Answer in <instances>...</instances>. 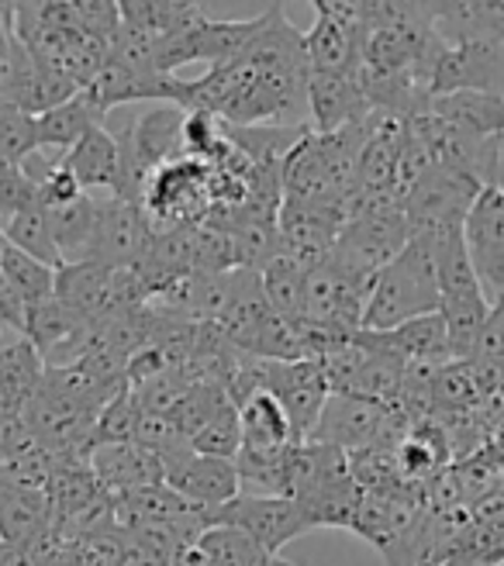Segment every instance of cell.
Instances as JSON below:
<instances>
[{
  "instance_id": "obj_1",
  "label": "cell",
  "mask_w": 504,
  "mask_h": 566,
  "mask_svg": "<svg viewBox=\"0 0 504 566\" xmlns=\"http://www.w3.org/2000/svg\"><path fill=\"white\" fill-rule=\"evenodd\" d=\"M307 73L304 32L291 24L284 4H270L260 39L235 63L183 80L177 107L204 111L225 125H307Z\"/></svg>"
},
{
  "instance_id": "obj_2",
  "label": "cell",
  "mask_w": 504,
  "mask_h": 566,
  "mask_svg": "<svg viewBox=\"0 0 504 566\" xmlns=\"http://www.w3.org/2000/svg\"><path fill=\"white\" fill-rule=\"evenodd\" d=\"M439 304L432 235H411L398 256L377 270L363 311V332H395L411 318L432 315Z\"/></svg>"
},
{
  "instance_id": "obj_3",
  "label": "cell",
  "mask_w": 504,
  "mask_h": 566,
  "mask_svg": "<svg viewBox=\"0 0 504 566\" xmlns=\"http://www.w3.org/2000/svg\"><path fill=\"white\" fill-rule=\"evenodd\" d=\"M214 208V166L180 156L159 166L143 190V211L153 232H183L208 221Z\"/></svg>"
},
{
  "instance_id": "obj_4",
  "label": "cell",
  "mask_w": 504,
  "mask_h": 566,
  "mask_svg": "<svg viewBox=\"0 0 504 566\" xmlns=\"http://www.w3.org/2000/svg\"><path fill=\"white\" fill-rule=\"evenodd\" d=\"M408 239H411V229H408L401 205H395L390 197L356 201L353 218L346 221V229L335 239L328 256L363 276H377V270H384L395 260L408 245Z\"/></svg>"
},
{
  "instance_id": "obj_5",
  "label": "cell",
  "mask_w": 504,
  "mask_h": 566,
  "mask_svg": "<svg viewBox=\"0 0 504 566\" xmlns=\"http://www.w3.org/2000/svg\"><path fill=\"white\" fill-rule=\"evenodd\" d=\"M401 415L387 405L367 401V398H353V394H332L318 429L307 442H322L356 457V452H370V449H398L401 446Z\"/></svg>"
},
{
  "instance_id": "obj_6",
  "label": "cell",
  "mask_w": 504,
  "mask_h": 566,
  "mask_svg": "<svg viewBox=\"0 0 504 566\" xmlns=\"http://www.w3.org/2000/svg\"><path fill=\"white\" fill-rule=\"evenodd\" d=\"M411 132L422 138L432 163L453 169L481 187H501V163H504V138H477L450 122L435 118L432 111L408 118Z\"/></svg>"
},
{
  "instance_id": "obj_7",
  "label": "cell",
  "mask_w": 504,
  "mask_h": 566,
  "mask_svg": "<svg viewBox=\"0 0 504 566\" xmlns=\"http://www.w3.org/2000/svg\"><path fill=\"white\" fill-rule=\"evenodd\" d=\"M367 49V18L363 4L349 0H315V24L304 35L307 66L318 73H359Z\"/></svg>"
},
{
  "instance_id": "obj_8",
  "label": "cell",
  "mask_w": 504,
  "mask_h": 566,
  "mask_svg": "<svg viewBox=\"0 0 504 566\" xmlns=\"http://www.w3.org/2000/svg\"><path fill=\"white\" fill-rule=\"evenodd\" d=\"M263 390L273 394L284 408L294 442H307L318 429V418L332 398V384L322 359L266 363L263 359Z\"/></svg>"
},
{
  "instance_id": "obj_9",
  "label": "cell",
  "mask_w": 504,
  "mask_h": 566,
  "mask_svg": "<svg viewBox=\"0 0 504 566\" xmlns=\"http://www.w3.org/2000/svg\"><path fill=\"white\" fill-rule=\"evenodd\" d=\"M211 525H232L245 532L266 556H280V549L287 543L315 528L312 515L294 497H252V494H239L225 507H218L211 515Z\"/></svg>"
},
{
  "instance_id": "obj_10",
  "label": "cell",
  "mask_w": 504,
  "mask_h": 566,
  "mask_svg": "<svg viewBox=\"0 0 504 566\" xmlns=\"http://www.w3.org/2000/svg\"><path fill=\"white\" fill-rule=\"evenodd\" d=\"M481 184L470 180L463 174H453V169L432 166L411 190V197L405 201V218L411 235H435V232H450V229H463V221L473 208V201L481 197Z\"/></svg>"
},
{
  "instance_id": "obj_11",
  "label": "cell",
  "mask_w": 504,
  "mask_h": 566,
  "mask_svg": "<svg viewBox=\"0 0 504 566\" xmlns=\"http://www.w3.org/2000/svg\"><path fill=\"white\" fill-rule=\"evenodd\" d=\"M153 242V224L143 205L125 197H97V224L87 249V260L104 270H135Z\"/></svg>"
},
{
  "instance_id": "obj_12",
  "label": "cell",
  "mask_w": 504,
  "mask_h": 566,
  "mask_svg": "<svg viewBox=\"0 0 504 566\" xmlns=\"http://www.w3.org/2000/svg\"><path fill=\"white\" fill-rule=\"evenodd\" d=\"M97 322L80 315V311L66 307L63 301H42L28 307V325L24 338L35 346L45 370H63V366H76L87 359L94 349Z\"/></svg>"
},
{
  "instance_id": "obj_13",
  "label": "cell",
  "mask_w": 504,
  "mask_h": 566,
  "mask_svg": "<svg viewBox=\"0 0 504 566\" xmlns=\"http://www.w3.org/2000/svg\"><path fill=\"white\" fill-rule=\"evenodd\" d=\"M463 239L470 249V263L477 273L487 301L504 297V187H484L481 197L473 201Z\"/></svg>"
},
{
  "instance_id": "obj_14",
  "label": "cell",
  "mask_w": 504,
  "mask_h": 566,
  "mask_svg": "<svg viewBox=\"0 0 504 566\" xmlns=\"http://www.w3.org/2000/svg\"><path fill=\"white\" fill-rule=\"evenodd\" d=\"M162 473L166 484H170L180 497H187L193 507L208 512V518L225 507L229 501H235L242 494L239 488V470L232 460H214V457H201V452L183 449L177 457L162 460Z\"/></svg>"
},
{
  "instance_id": "obj_15",
  "label": "cell",
  "mask_w": 504,
  "mask_h": 566,
  "mask_svg": "<svg viewBox=\"0 0 504 566\" xmlns=\"http://www.w3.org/2000/svg\"><path fill=\"white\" fill-rule=\"evenodd\" d=\"M501 52L504 45L494 42H442L429 73L432 101L460 91H497Z\"/></svg>"
},
{
  "instance_id": "obj_16",
  "label": "cell",
  "mask_w": 504,
  "mask_h": 566,
  "mask_svg": "<svg viewBox=\"0 0 504 566\" xmlns=\"http://www.w3.org/2000/svg\"><path fill=\"white\" fill-rule=\"evenodd\" d=\"M374 107L359 87V73H307V118H312V132L328 135L346 125H356Z\"/></svg>"
},
{
  "instance_id": "obj_17",
  "label": "cell",
  "mask_w": 504,
  "mask_h": 566,
  "mask_svg": "<svg viewBox=\"0 0 504 566\" xmlns=\"http://www.w3.org/2000/svg\"><path fill=\"white\" fill-rule=\"evenodd\" d=\"M405 135H408V118L387 115V111H374L367 146H363L359 166H356L359 201L390 197V184H395V169H398V159L405 149Z\"/></svg>"
},
{
  "instance_id": "obj_18",
  "label": "cell",
  "mask_w": 504,
  "mask_h": 566,
  "mask_svg": "<svg viewBox=\"0 0 504 566\" xmlns=\"http://www.w3.org/2000/svg\"><path fill=\"white\" fill-rule=\"evenodd\" d=\"M273 315V307L266 301L263 291V276L256 270H232L229 273V291H225V304H221L218 318L211 322L225 343L235 349H249L252 338L260 335V328L266 325V318Z\"/></svg>"
},
{
  "instance_id": "obj_19",
  "label": "cell",
  "mask_w": 504,
  "mask_h": 566,
  "mask_svg": "<svg viewBox=\"0 0 504 566\" xmlns=\"http://www.w3.org/2000/svg\"><path fill=\"white\" fill-rule=\"evenodd\" d=\"M91 470L97 476V484L104 488V494H111V497L132 494V491L149 488V484H166L159 457L149 449H143L138 442L91 449Z\"/></svg>"
},
{
  "instance_id": "obj_20",
  "label": "cell",
  "mask_w": 504,
  "mask_h": 566,
  "mask_svg": "<svg viewBox=\"0 0 504 566\" xmlns=\"http://www.w3.org/2000/svg\"><path fill=\"white\" fill-rule=\"evenodd\" d=\"M429 11L442 42L504 45V0H450V4H429Z\"/></svg>"
},
{
  "instance_id": "obj_21",
  "label": "cell",
  "mask_w": 504,
  "mask_h": 566,
  "mask_svg": "<svg viewBox=\"0 0 504 566\" xmlns=\"http://www.w3.org/2000/svg\"><path fill=\"white\" fill-rule=\"evenodd\" d=\"M45 377L35 346L24 335H0V418H21Z\"/></svg>"
},
{
  "instance_id": "obj_22",
  "label": "cell",
  "mask_w": 504,
  "mask_h": 566,
  "mask_svg": "<svg viewBox=\"0 0 504 566\" xmlns=\"http://www.w3.org/2000/svg\"><path fill=\"white\" fill-rule=\"evenodd\" d=\"M380 338V346L395 353L405 366H450L453 359V346H450V328H445V318L439 311L422 318H411L405 325H398L395 332H374Z\"/></svg>"
},
{
  "instance_id": "obj_23",
  "label": "cell",
  "mask_w": 504,
  "mask_h": 566,
  "mask_svg": "<svg viewBox=\"0 0 504 566\" xmlns=\"http://www.w3.org/2000/svg\"><path fill=\"white\" fill-rule=\"evenodd\" d=\"M60 163L76 177V184L83 190L107 187L115 193L122 184V146H118L115 132L107 128V122L83 135L70 153L60 156Z\"/></svg>"
},
{
  "instance_id": "obj_24",
  "label": "cell",
  "mask_w": 504,
  "mask_h": 566,
  "mask_svg": "<svg viewBox=\"0 0 504 566\" xmlns=\"http://www.w3.org/2000/svg\"><path fill=\"white\" fill-rule=\"evenodd\" d=\"M52 525H55V515H52L45 491L0 480V539L24 549Z\"/></svg>"
},
{
  "instance_id": "obj_25",
  "label": "cell",
  "mask_w": 504,
  "mask_h": 566,
  "mask_svg": "<svg viewBox=\"0 0 504 566\" xmlns=\"http://www.w3.org/2000/svg\"><path fill=\"white\" fill-rule=\"evenodd\" d=\"M104 122H107V115H101V111L91 104V97L80 91L66 104L52 107V111H45V115L35 118V146L45 156H63L91 128H97Z\"/></svg>"
},
{
  "instance_id": "obj_26",
  "label": "cell",
  "mask_w": 504,
  "mask_h": 566,
  "mask_svg": "<svg viewBox=\"0 0 504 566\" xmlns=\"http://www.w3.org/2000/svg\"><path fill=\"white\" fill-rule=\"evenodd\" d=\"M435 118L450 122L477 138H504V94L501 91H460L429 104Z\"/></svg>"
},
{
  "instance_id": "obj_27",
  "label": "cell",
  "mask_w": 504,
  "mask_h": 566,
  "mask_svg": "<svg viewBox=\"0 0 504 566\" xmlns=\"http://www.w3.org/2000/svg\"><path fill=\"white\" fill-rule=\"evenodd\" d=\"M111 283H115V270H104L97 263H66L55 270V301L94 322H104L111 311Z\"/></svg>"
},
{
  "instance_id": "obj_28",
  "label": "cell",
  "mask_w": 504,
  "mask_h": 566,
  "mask_svg": "<svg viewBox=\"0 0 504 566\" xmlns=\"http://www.w3.org/2000/svg\"><path fill=\"white\" fill-rule=\"evenodd\" d=\"M270 556L232 525H208L198 543L187 546L177 566H263Z\"/></svg>"
},
{
  "instance_id": "obj_29",
  "label": "cell",
  "mask_w": 504,
  "mask_h": 566,
  "mask_svg": "<svg viewBox=\"0 0 504 566\" xmlns=\"http://www.w3.org/2000/svg\"><path fill=\"white\" fill-rule=\"evenodd\" d=\"M239 421H242V449L284 452V449L297 446L284 408H280V401L266 390L252 394L245 405H239Z\"/></svg>"
},
{
  "instance_id": "obj_30",
  "label": "cell",
  "mask_w": 504,
  "mask_h": 566,
  "mask_svg": "<svg viewBox=\"0 0 504 566\" xmlns=\"http://www.w3.org/2000/svg\"><path fill=\"white\" fill-rule=\"evenodd\" d=\"M49 229L52 239L60 245L63 266L66 263H83L87 260V249L94 239V224H97V197L83 193L76 201L63 205V208H49Z\"/></svg>"
},
{
  "instance_id": "obj_31",
  "label": "cell",
  "mask_w": 504,
  "mask_h": 566,
  "mask_svg": "<svg viewBox=\"0 0 504 566\" xmlns=\"http://www.w3.org/2000/svg\"><path fill=\"white\" fill-rule=\"evenodd\" d=\"M4 239L8 245H14L18 252H24V256H32L52 270L63 266V256H60V245H55L52 239V229H49V214L42 205L21 211L18 218H11L4 224Z\"/></svg>"
},
{
  "instance_id": "obj_32",
  "label": "cell",
  "mask_w": 504,
  "mask_h": 566,
  "mask_svg": "<svg viewBox=\"0 0 504 566\" xmlns=\"http://www.w3.org/2000/svg\"><path fill=\"white\" fill-rule=\"evenodd\" d=\"M0 270H4V276L11 280V287L21 294V301L28 307L55 297V270L32 260V256H24V252H18L14 245L4 249V256H0Z\"/></svg>"
},
{
  "instance_id": "obj_33",
  "label": "cell",
  "mask_w": 504,
  "mask_h": 566,
  "mask_svg": "<svg viewBox=\"0 0 504 566\" xmlns=\"http://www.w3.org/2000/svg\"><path fill=\"white\" fill-rule=\"evenodd\" d=\"M138 421H143V411H138L135 398H132V387L122 390L118 398H111L101 415L94 418V429H91V449L97 446H128L138 439Z\"/></svg>"
},
{
  "instance_id": "obj_34",
  "label": "cell",
  "mask_w": 504,
  "mask_h": 566,
  "mask_svg": "<svg viewBox=\"0 0 504 566\" xmlns=\"http://www.w3.org/2000/svg\"><path fill=\"white\" fill-rule=\"evenodd\" d=\"M312 270L297 266L294 260H284V256H273L270 266L260 273L263 276V291H266V301L276 315L284 318H297L301 315V297H304V280Z\"/></svg>"
},
{
  "instance_id": "obj_35",
  "label": "cell",
  "mask_w": 504,
  "mask_h": 566,
  "mask_svg": "<svg viewBox=\"0 0 504 566\" xmlns=\"http://www.w3.org/2000/svg\"><path fill=\"white\" fill-rule=\"evenodd\" d=\"M190 449L201 452V457H214V460H232L242 449V421H239V408L229 401L225 408H218L214 418L204 424V429L190 439Z\"/></svg>"
},
{
  "instance_id": "obj_36",
  "label": "cell",
  "mask_w": 504,
  "mask_h": 566,
  "mask_svg": "<svg viewBox=\"0 0 504 566\" xmlns=\"http://www.w3.org/2000/svg\"><path fill=\"white\" fill-rule=\"evenodd\" d=\"M35 153V118L18 111L14 104L0 101V166H21Z\"/></svg>"
},
{
  "instance_id": "obj_37",
  "label": "cell",
  "mask_w": 504,
  "mask_h": 566,
  "mask_svg": "<svg viewBox=\"0 0 504 566\" xmlns=\"http://www.w3.org/2000/svg\"><path fill=\"white\" fill-rule=\"evenodd\" d=\"M73 18L83 35L107 49L122 32V4L115 0H73Z\"/></svg>"
},
{
  "instance_id": "obj_38",
  "label": "cell",
  "mask_w": 504,
  "mask_h": 566,
  "mask_svg": "<svg viewBox=\"0 0 504 566\" xmlns=\"http://www.w3.org/2000/svg\"><path fill=\"white\" fill-rule=\"evenodd\" d=\"M39 205V184L21 166H0V232L11 218Z\"/></svg>"
},
{
  "instance_id": "obj_39",
  "label": "cell",
  "mask_w": 504,
  "mask_h": 566,
  "mask_svg": "<svg viewBox=\"0 0 504 566\" xmlns=\"http://www.w3.org/2000/svg\"><path fill=\"white\" fill-rule=\"evenodd\" d=\"M470 363L504 366V297L491 304V318L481 332V343H477V349H473Z\"/></svg>"
},
{
  "instance_id": "obj_40",
  "label": "cell",
  "mask_w": 504,
  "mask_h": 566,
  "mask_svg": "<svg viewBox=\"0 0 504 566\" xmlns=\"http://www.w3.org/2000/svg\"><path fill=\"white\" fill-rule=\"evenodd\" d=\"M18 60H21V42L14 35L11 4H8L4 11H0V101H8V94H11Z\"/></svg>"
},
{
  "instance_id": "obj_41",
  "label": "cell",
  "mask_w": 504,
  "mask_h": 566,
  "mask_svg": "<svg viewBox=\"0 0 504 566\" xmlns=\"http://www.w3.org/2000/svg\"><path fill=\"white\" fill-rule=\"evenodd\" d=\"M118 566H177V563H174L170 556H162V553L143 546V543L132 539V535H128V549H125V556H122Z\"/></svg>"
},
{
  "instance_id": "obj_42",
  "label": "cell",
  "mask_w": 504,
  "mask_h": 566,
  "mask_svg": "<svg viewBox=\"0 0 504 566\" xmlns=\"http://www.w3.org/2000/svg\"><path fill=\"white\" fill-rule=\"evenodd\" d=\"M0 566H32V559L24 556V549L0 539Z\"/></svg>"
},
{
  "instance_id": "obj_43",
  "label": "cell",
  "mask_w": 504,
  "mask_h": 566,
  "mask_svg": "<svg viewBox=\"0 0 504 566\" xmlns=\"http://www.w3.org/2000/svg\"><path fill=\"white\" fill-rule=\"evenodd\" d=\"M4 249H8V239H4V232H0V256H4Z\"/></svg>"
},
{
  "instance_id": "obj_44",
  "label": "cell",
  "mask_w": 504,
  "mask_h": 566,
  "mask_svg": "<svg viewBox=\"0 0 504 566\" xmlns=\"http://www.w3.org/2000/svg\"><path fill=\"white\" fill-rule=\"evenodd\" d=\"M4 8H8V4H0V11H4Z\"/></svg>"
}]
</instances>
